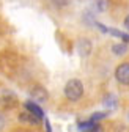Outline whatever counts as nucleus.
<instances>
[{
    "mask_svg": "<svg viewBox=\"0 0 129 132\" xmlns=\"http://www.w3.org/2000/svg\"><path fill=\"white\" fill-rule=\"evenodd\" d=\"M63 91H64V96H66L68 101L76 102L84 94V85H82V82H80L79 79H71V80L66 82Z\"/></svg>",
    "mask_w": 129,
    "mask_h": 132,
    "instance_id": "f257e3e1",
    "label": "nucleus"
},
{
    "mask_svg": "<svg viewBox=\"0 0 129 132\" xmlns=\"http://www.w3.org/2000/svg\"><path fill=\"white\" fill-rule=\"evenodd\" d=\"M115 79L121 85H129V63H121L115 69Z\"/></svg>",
    "mask_w": 129,
    "mask_h": 132,
    "instance_id": "f03ea898",
    "label": "nucleus"
},
{
    "mask_svg": "<svg viewBox=\"0 0 129 132\" xmlns=\"http://www.w3.org/2000/svg\"><path fill=\"white\" fill-rule=\"evenodd\" d=\"M31 97H33V102H38V104H43L47 101V97H49V94H47V90L43 88V87H33L30 91Z\"/></svg>",
    "mask_w": 129,
    "mask_h": 132,
    "instance_id": "7ed1b4c3",
    "label": "nucleus"
},
{
    "mask_svg": "<svg viewBox=\"0 0 129 132\" xmlns=\"http://www.w3.org/2000/svg\"><path fill=\"white\" fill-rule=\"evenodd\" d=\"M24 107H25V110L27 112H30L33 117H36L38 120H43L44 118V112H43V109L36 104V102H33V101H27L25 104H24Z\"/></svg>",
    "mask_w": 129,
    "mask_h": 132,
    "instance_id": "20e7f679",
    "label": "nucleus"
},
{
    "mask_svg": "<svg viewBox=\"0 0 129 132\" xmlns=\"http://www.w3.org/2000/svg\"><path fill=\"white\" fill-rule=\"evenodd\" d=\"M77 51H79L80 57H88L90 52H91V41L87 39V38L79 39V43H77Z\"/></svg>",
    "mask_w": 129,
    "mask_h": 132,
    "instance_id": "39448f33",
    "label": "nucleus"
},
{
    "mask_svg": "<svg viewBox=\"0 0 129 132\" xmlns=\"http://www.w3.org/2000/svg\"><path fill=\"white\" fill-rule=\"evenodd\" d=\"M79 129H80V132H99L101 130V126L96 123V121L88 120V121L80 123L79 124Z\"/></svg>",
    "mask_w": 129,
    "mask_h": 132,
    "instance_id": "423d86ee",
    "label": "nucleus"
},
{
    "mask_svg": "<svg viewBox=\"0 0 129 132\" xmlns=\"http://www.w3.org/2000/svg\"><path fill=\"white\" fill-rule=\"evenodd\" d=\"M19 120L25 121V123H30V124H39V121H41V120H38L36 117H33V115H31L30 112H27V110L19 115Z\"/></svg>",
    "mask_w": 129,
    "mask_h": 132,
    "instance_id": "0eeeda50",
    "label": "nucleus"
},
{
    "mask_svg": "<svg viewBox=\"0 0 129 132\" xmlns=\"http://www.w3.org/2000/svg\"><path fill=\"white\" fill-rule=\"evenodd\" d=\"M112 52L115 55H124L127 52V43H118L112 46Z\"/></svg>",
    "mask_w": 129,
    "mask_h": 132,
    "instance_id": "6e6552de",
    "label": "nucleus"
},
{
    "mask_svg": "<svg viewBox=\"0 0 129 132\" xmlns=\"http://www.w3.org/2000/svg\"><path fill=\"white\" fill-rule=\"evenodd\" d=\"M91 3L96 11H106L107 10V0H91Z\"/></svg>",
    "mask_w": 129,
    "mask_h": 132,
    "instance_id": "1a4fd4ad",
    "label": "nucleus"
},
{
    "mask_svg": "<svg viewBox=\"0 0 129 132\" xmlns=\"http://www.w3.org/2000/svg\"><path fill=\"white\" fill-rule=\"evenodd\" d=\"M49 2H51V5H52L54 8L61 10V8H64V6H68L69 0H49Z\"/></svg>",
    "mask_w": 129,
    "mask_h": 132,
    "instance_id": "9d476101",
    "label": "nucleus"
},
{
    "mask_svg": "<svg viewBox=\"0 0 129 132\" xmlns=\"http://www.w3.org/2000/svg\"><path fill=\"white\" fill-rule=\"evenodd\" d=\"M104 104H106L107 107H112V109H114V107L117 105V99H115L114 96H112V94H109V96L106 97V101H104Z\"/></svg>",
    "mask_w": 129,
    "mask_h": 132,
    "instance_id": "9b49d317",
    "label": "nucleus"
},
{
    "mask_svg": "<svg viewBox=\"0 0 129 132\" xmlns=\"http://www.w3.org/2000/svg\"><path fill=\"white\" fill-rule=\"evenodd\" d=\"M104 117H106V113H102V112H98V113H93L90 120H91V121H99V120H102Z\"/></svg>",
    "mask_w": 129,
    "mask_h": 132,
    "instance_id": "f8f14e48",
    "label": "nucleus"
},
{
    "mask_svg": "<svg viewBox=\"0 0 129 132\" xmlns=\"http://www.w3.org/2000/svg\"><path fill=\"white\" fill-rule=\"evenodd\" d=\"M124 27H126V30L129 31V16H126V19H124Z\"/></svg>",
    "mask_w": 129,
    "mask_h": 132,
    "instance_id": "ddd939ff",
    "label": "nucleus"
},
{
    "mask_svg": "<svg viewBox=\"0 0 129 132\" xmlns=\"http://www.w3.org/2000/svg\"><path fill=\"white\" fill-rule=\"evenodd\" d=\"M3 126H5V120H3V117L0 115V130L3 129Z\"/></svg>",
    "mask_w": 129,
    "mask_h": 132,
    "instance_id": "4468645a",
    "label": "nucleus"
},
{
    "mask_svg": "<svg viewBox=\"0 0 129 132\" xmlns=\"http://www.w3.org/2000/svg\"><path fill=\"white\" fill-rule=\"evenodd\" d=\"M46 129H47V132H51V124H49V121L46 120Z\"/></svg>",
    "mask_w": 129,
    "mask_h": 132,
    "instance_id": "2eb2a0df",
    "label": "nucleus"
},
{
    "mask_svg": "<svg viewBox=\"0 0 129 132\" xmlns=\"http://www.w3.org/2000/svg\"><path fill=\"white\" fill-rule=\"evenodd\" d=\"M127 118H129V113H127Z\"/></svg>",
    "mask_w": 129,
    "mask_h": 132,
    "instance_id": "dca6fc26",
    "label": "nucleus"
}]
</instances>
